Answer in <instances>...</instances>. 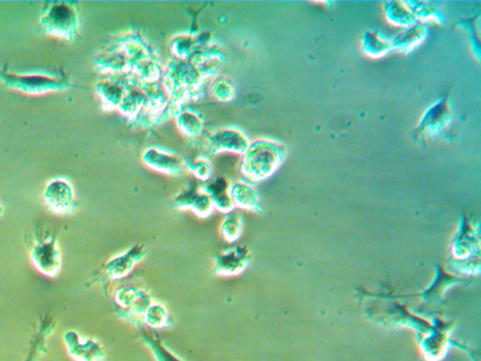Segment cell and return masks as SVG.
Masks as SVG:
<instances>
[{
    "label": "cell",
    "mask_w": 481,
    "mask_h": 361,
    "mask_svg": "<svg viewBox=\"0 0 481 361\" xmlns=\"http://www.w3.org/2000/svg\"><path fill=\"white\" fill-rule=\"evenodd\" d=\"M41 21L44 29L55 36L70 39L77 32V11L70 3H52L51 7L45 10Z\"/></svg>",
    "instance_id": "7a4b0ae2"
},
{
    "label": "cell",
    "mask_w": 481,
    "mask_h": 361,
    "mask_svg": "<svg viewBox=\"0 0 481 361\" xmlns=\"http://www.w3.org/2000/svg\"><path fill=\"white\" fill-rule=\"evenodd\" d=\"M363 47L367 54L372 57H380L392 49V41L379 36L375 32H367L363 39Z\"/></svg>",
    "instance_id": "30bf717a"
},
{
    "label": "cell",
    "mask_w": 481,
    "mask_h": 361,
    "mask_svg": "<svg viewBox=\"0 0 481 361\" xmlns=\"http://www.w3.org/2000/svg\"><path fill=\"white\" fill-rule=\"evenodd\" d=\"M0 79L12 89L22 90L30 95H41L54 90H65L69 87L64 78L54 75L14 74L0 70Z\"/></svg>",
    "instance_id": "6da1fadb"
},
{
    "label": "cell",
    "mask_w": 481,
    "mask_h": 361,
    "mask_svg": "<svg viewBox=\"0 0 481 361\" xmlns=\"http://www.w3.org/2000/svg\"><path fill=\"white\" fill-rule=\"evenodd\" d=\"M144 247L135 246L126 251L125 253L116 257L107 264V272L113 279H120L131 272L133 267L144 257Z\"/></svg>",
    "instance_id": "5b68a950"
},
{
    "label": "cell",
    "mask_w": 481,
    "mask_h": 361,
    "mask_svg": "<svg viewBox=\"0 0 481 361\" xmlns=\"http://www.w3.org/2000/svg\"><path fill=\"white\" fill-rule=\"evenodd\" d=\"M387 16L393 24L400 26H409L415 22V16L411 7L402 2H392L387 7Z\"/></svg>",
    "instance_id": "9c48e42d"
},
{
    "label": "cell",
    "mask_w": 481,
    "mask_h": 361,
    "mask_svg": "<svg viewBox=\"0 0 481 361\" xmlns=\"http://www.w3.org/2000/svg\"><path fill=\"white\" fill-rule=\"evenodd\" d=\"M248 249L246 247H234L218 255L215 267L218 274L230 276L243 271L248 266Z\"/></svg>",
    "instance_id": "277c9868"
},
{
    "label": "cell",
    "mask_w": 481,
    "mask_h": 361,
    "mask_svg": "<svg viewBox=\"0 0 481 361\" xmlns=\"http://www.w3.org/2000/svg\"><path fill=\"white\" fill-rule=\"evenodd\" d=\"M450 110L448 107V98L440 101L430 108L423 116L419 127L415 132L419 136H430L440 132L450 122Z\"/></svg>",
    "instance_id": "3957f363"
},
{
    "label": "cell",
    "mask_w": 481,
    "mask_h": 361,
    "mask_svg": "<svg viewBox=\"0 0 481 361\" xmlns=\"http://www.w3.org/2000/svg\"><path fill=\"white\" fill-rule=\"evenodd\" d=\"M233 198L244 208L255 209L257 196L255 191L246 184H236L233 189Z\"/></svg>",
    "instance_id": "7c38bea8"
},
{
    "label": "cell",
    "mask_w": 481,
    "mask_h": 361,
    "mask_svg": "<svg viewBox=\"0 0 481 361\" xmlns=\"http://www.w3.org/2000/svg\"><path fill=\"white\" fill-rule=\"evenodd\" d=\"M177 203L183 207H190L194 212L203 216H208L211 212V199L205 194H200L198 192L183 193L179 197Z\"/></svg>",
    "instance_id": "ba28073f"
},
{
    "label": "cell",
    "mask_w": 481,
    "mask_h": 361,
    "mask_svg": "<svg viewBox=\"0 0 481 361\" xmlns=\"http://www.w3.org/2000/svg\"><path fill=\"white\" fill-rule=\"evenodd\" d=\"M211 197L213 198V203L216 207L223 212H230L233 207V201L230 197V190L225 184H221V182L211 184L209 188Z\"/></svg>",
    "instance_id": "8fae6325"
},
{
    "label": "cell",
    "mask_w": 481,
    "mask_h": 361,
    "mask_svg": "<svg viewBox=\"0 0 481 361\" xmlns=\"http://www.w3.org/2000/svg\"><path fill=\"white\" fill-rule=\"evenodd\" d=\"M426 35V29L423 25H415L410 29L398 35L392 41L393 47L400 51H409L421 42Z\"/></svg>",
    "instance_id": "8992f818"
},
{
    "label": "cell",
    "mask_w": 481,
    "mask_h": 361,
    "mask_svg": "<svg viewBox=\"0 0 481 361\" xmlns=\"http://www.w3.org/2000/svg\"><path fill=\"white\" fill-rule=\"evenodd\" d=\"M222 234L224 238L229 242L235 241L240 236L242 232V221L238 214H231L228 218L223 221Z\"/></svg>",
    "instance_id": "4fadbf2b"
},
{
    "label": "cell",
    "mask_w": 481,
    "mask_h": 361,
    "mask_svg": "<svg viewBox=\"0 0 481 361\" xmlns=\"http://www.w3.org/2000/svg\"><path fill=\"white\" fill-rule=\"evenodd\" d=\"M47 198L55 208H68L72 201V192L69 184L63 181H56L47 188Z\"/></svg>",
    "instance_id": "52a82bcc"
},
{
    "label": "cell",
    "mask_w": 481,
    "mask_h": 361,
    "mask_svg": "<svg viewBox=\"0 0 481 361\" xmlns=\"http://www.w3.org/2000/svg\"><path fill=\"white\" fill-rule=\"evenodd\" d=\"M145 317L148 325H153V327H162L168 322L167 312L158 304L151 305L146 310Z\"/></svg>",
    "instance_id": "5bb4252c"
}]
</instances>
